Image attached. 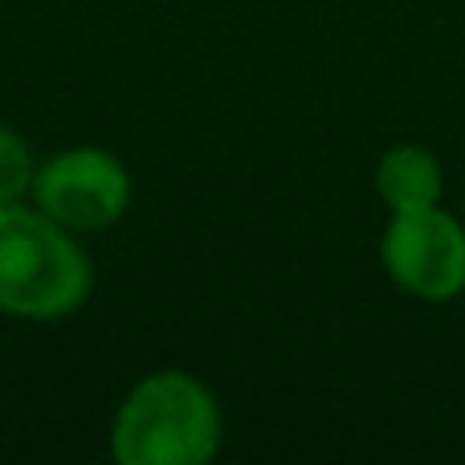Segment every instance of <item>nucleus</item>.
<instances>
[{"mask_svg":"<svg viewBox=\"0 0 465 465\" xmlns=\"http://www.w3.org/2000/svg\"><path fill=\"white\" fill-rule=\"evenodd\" d=\"M221 441L217 396L184 368L135 380L111 420V458L119 465H204L221 453Z\"/></svg>","mask_w":465,"mask_h":465,"instance_id":"nucleus-1","label":"nucleus"},{"mask_svg":"<svg viewBox=\"0 0 465 465\" xmlns=\"http://www.w3.org/2000/svg\"><path fill=\"white\" fill-rule=\"evenodd\" d=\"M94 290V262L78 232L33 201L0 209V314L57 322L82 311Z\"/></svg>","mask_w":465,"mask_h":465,"instance_id":"nucleus-2","label":"nucleus"},{"mask_svg":"<svg viewBox=\"0 0 465 465\" xmlns=\"http://www.w3.org/2000/svg\"><path fill=\"white\" fill-rule=\"evenodd\" d=\"M131 196H135V184H131L127 163L106 147L82 143L37 163L29 201L49 213L57 225L90 237V232L119 225L131 209Z\"/></svg>","mask_w":465,"mask_h":465,"instance_id":"nucleus-3","label":"nucleus"},{"mask_svg":"<svg viewBox=\"0 0 465 465\" xmlns=\"http://www.w3.org/2000/svg\"><path fill=\"white\" fill-rule=\"evenodd\" d=\"M380 265L401 294L417 302H453L465 294V225L450 209L388 213Z\"/></svg>","mask_w":465,"mask_h":465,"instance_id":"nucleus-4","label":"nucleus"},{"mask_svg":"<svg viewBox=\"0 0 465 465\" xmlns=\"http://www.w3.org/2000/svg\"><path fill=\"white\" fill-rule=\"evenodd\" d=\"M380 201L388 213H412V209H433L445 196V168L429 147L420 143H396L380 155L376 172H371Z\"/></svg>","mask_w":465,"mask_h":465,"instance_id":"nucleus-5","label":"nucleus"},{"mask_svg":"<svg viewBox=\"0 0 465 465\" xmlns=\"http://www.w3.org/2000/svg\"><path fill=\"white\" fill-rule=\"evenodd\" d=\"M37 155L29 152L21 131L0 123V209L5 204H21L33 193V176H37Z\"/></svg>","mask_w":465,"mask_h":465,"instance_id":"nucleus-6","label":"nucleus"}]
</instances>
